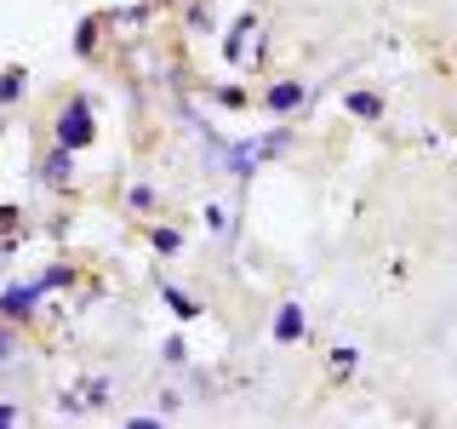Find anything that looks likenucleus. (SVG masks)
Masks as SVG:
<instances>
[{"mask_svg": "<svg viewBox=\"0 0 457 429\" xmlns=\"http://www.w3.org/2000/svg\"><path fill=\"white\" fill-rule=\"evenodd\" d=\"M52 143H63L69 155H80V149H92L97 143V121H92V97H69L63 109H57V121H52Z\"/></svg>", "mask_w": 457, "mask_h": 429, "instance_id": "1", "label": "nucleus"}, {"mask_svg": "<svg viewBox=\"0 0 457 429\" xmlns=\"http://www.w3.org/2000/svg\"><path fill=\"white\" fill-rule=\"evenodd\" d=\"M35 298H46V292H40V281H29V286H6V292H0V321L23 326L29 315H35Z\"/></svg>", "mask_w": 457, "mask_h": 429, "instance_id": "2", "label": "nucleus"}, {"mask_svg": "<svg viewBox=\"0 0 457 429\" xmlns=\"http://www.w3.org/2000/svg\"><path fill=\"white\" fill-rule=\"evenodd\" d=\"M303 80H269V92H263V104H269V114H292L297 104H303Z\"/></svg>", "mask_w": 457, "mask_h": 429, "instance_id": "3", "label": "nucleus"}, {"mask_svg": "<svg viewBox=\"0 0 457 429\" xmlns=\"http://www.w3.org/2000/svg\"><path fill=\"white\" fill-rule=\"evenodd\" d=\"M40 183H52V189H69V183H75L69 178V149L63 143H52V155L40 161Z\"/></svg>", "mask_w": 457, "mask_h": 429, "instance_id": "4", "label": "nucleus"}, {"mask_svg": "<svg viewBox=\"0 0 457 429\" xmlns=\"http://www.w3.org/2000/svg\"><path fill=\"white\" fill-rule=\"evenodd\" d=\"M343 109H349L354 121H383V97H378V92H366V86H354V92L343 97Z\"/></svg>", "mask_w": 457, "mask_h": 429, "instance_id": "5", "label": "nucleus"}, {"mask_svg": "<svg viewBox=\"0 0 457 429\" xmlns=\"http://www.w3.org/2000/svg\"><path fill=\"white\" fill-rule=\"evenodd\" d=\"M275 338H280V343H297V338H303V309H297V304H280V315H275Z\"/></svg>", "mask_w": 457, "mask_h": 429, "instance_id": "6", "label": "nucleus"}, {"mask_svg": "<svg viewBox=\"0 0 457 429\" xmlns=\"http://www.w3.org/2000/svg\"><path fill=\"white\" fill-rule=\"evenodd\" d=\"M97 40H104V18H80L75 23V57H92Z\"/></svg>", "mask_w": 457, "mask_h": 429, "instance_id": "7", "label": "nucleus"}, {"mask_svg": "<svg viewBox=\"0 0 457 429\" xmlns=\"http://www.w3.org/2000/svg\"><path fill=\"white\" fill-rule=\"evenodd\" d=\"M252 29H257V18L246 12V18H235V29H228V35H223V57H228V63H235V57H240V46H246V35H252Z\"/></svg>", "mask_w": 457, "mask_h": 429, "instance_id": "8", "label": "nucleus"}, {"mask_svg": "<svg viewBox=\"0 0 457 429\" xmlns=\"http://www.w3.org/2000/svg\"><path fill=\"white\" fill-rule=\"evenodd\" d=\"M166 309L178 315V321H195V315H200V304H195L189 292H183V286H166Z\"/></svg>", "mask_w": 457, "mask_h": 429, "instance_id": "9", "label": "nucleus"}, {"mask_svg": "<svg viewBox=\"0 0 457 429\" xmlns=\"http://www.w3.org/2000/svg\"><path fill=\"white\" fill-rule=\"evenodd\" d=\"M23 69H6V75H0V109H12V104H18V97H23Z\"/></svg>", "mask_w": 457, "mask_h": 429, "instance_id": "10", "label": "nucleus"}, {"mask_svg": "<svg viewBox=\"0 0 457 429\" xmlns=\"http://www.w3.org/2000/svg\"><path fill=\"white\" fill-rule=\"evenodd\" d=\"M149 247L161 252V257H171V252H183V229H149Z\"/></svg>", "mask_w": 457, "mask_h": 429, "instance_id": "11", "label": "nucleus"}, {"mask_svg": "<svg viewBox=\"0 0 457 429\" xmlns=\"http://www.w3.org/2000/svg\"><path fill=\"white\" fill-rule=\"evenodd\" d=\"M126 206H132V212H149V206H154V189H143V183H132V189H126Z\"/></svg>", "mask_w": 457, "mask_h": 429, "instance_id": "12", "label": "nucleus"}, {"mask_svg": "<svg viewBox=\"0 0 457 429\" xmlns=\"http://www.w3.org/2000/svg\"><path fill=\"white\" fill-rule=\"evenodd\" d=\"M69 281H75V269L57 264V269H46V275H40V292H52V286H69Z\"/></svg>", "mask_w": 457, "mask_h": 429, "instance_id": "13", "label": "nucleus"}, {"mask_svg": "<svg viewBox=\"0 0 457 429\" xmlns=\"http://www.w3.org/2000/svg\"><path fill=\"white\" fill-rule=\"evenodd\" d=\"M12 349H18V332H12V321H0V366L12 361Z\"/></svg>", "mask_w": 457, "mask_h": 429, "instance_id": "14", "label": "nucleus"}, {"mask_svg": "<svg viewBox=\"0 0 457 429\" xmlns=\"http://www.w3.org/2000/svg\"><path fill=\"white\" fill-rule=\"evenodd\" d=\"M212 23V12H206V0H189V29H206Z\"/></svg>", "mask_w": 457, "mask_h": 429, "instance_id": "15", "label": "nucleus"}, {"mask_svg": "<svg viewBox=\"0 0 457 429\" xmlns=\"http://www.w3.org/2000/svg\"><path fill=\"white\" fill-rule=\"evenodd\" d=\"M218 104H228V109H240V104H246V92H240V86H218Z\"/></svg>", "mask_w": 457, "mask_h": 429, "instance_id": "16", "label": "nucleus"}, {"mask_svg": "<svg viewBox=\"0 0 457 429\" xmlns=\"http://www.w3.org/2000/svg\"><path fill=\"white\" fill-rule=\"evenodd\" d=\"M161 355H166V361H171V366H178V361H183V355H189V343H183V338H166V349H161Z\"/></svg>", "mask_w": 457, "mask_h": 429, "instance_id": "17", "label": "nucleus"}, {"mask_svg": "<svg viewBox=\"0 0 457 429\" xmlns=\"http://www.w3.org/2000/svg\"><path fill=\"white\" fill-rule=\"evenodd\" d=\"M86 400H92V407H104V400H109V383L92 378V383H86Z\"/></svg>", "mask_w": 457, "mask_h": 429, "instance_id": "18", "label": "nucleus"}, {"mask_svg": "<svg viewBox=\"0 0 457 429\" xmlns=\"http://www.w3.org/2000/svg\"><path fill=\"white\" fill-rule=\"evenodd\" d=\"M12 229H18V206H6V200H0V235H12Z\"/></svg>", "mask_w": 457, "mask_h": 429, "instance_id": "19", "label": "nucleus"}, {"mask_svg": "<svg viewBox=\"0 0 457 429\" xmlns=\"http://www.w3.org/2000/svg\"><path fill=\"white\" fill-rule=\"evenodd\" d=\"M332 366H337V372H349V366H354V349H349V343H343V349H332Z\"/></svg>", "mask_w": 457, "mask_h": 429, "instance_id": "20", "label": "nucleus"}, {"mask_svg": "<svg viewBox=\"0 0 457 429\" xmlns=\"http://www.w3.org/2000/svg\"><path fill=\"white\" fill-rule=\"evenodd\" d=\"M6 424H18V407H0V429Z\"/></svg>", "mask_w": 457, "mask_h": 429, "instance_id": "21", "label": "nucleus"}, {"mask_svg": "<svg viewBox=\"0 0 457 429\" xmlns=\"http://www.w3.org/2000/svg\"><path fill=\"white\" fill-rule=\"evenodd\" d=\"M161 6H171V0H161Z\"/></svg>", "mask_w": 457, "mask_h": 429, "instance_id": "22", "label": "nucleus"}]
</instances>
